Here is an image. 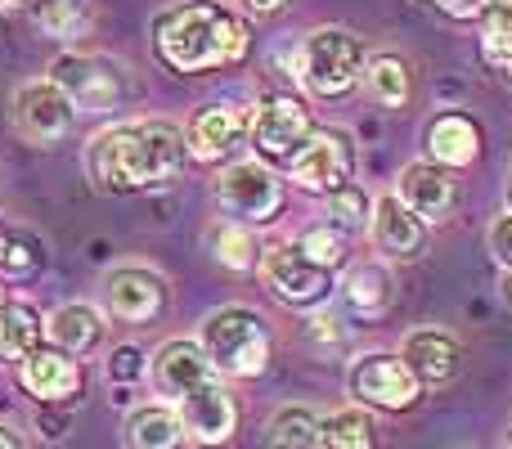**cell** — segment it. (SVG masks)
I'll return each mask as SVG.
<instances>
[{"mask_svg":"<svg viewBox=\"0 0 512 449\" xmlns=\"http://www.w3.org/2000/svg\"><path fill=\"white\" fill-rule=\"evenodd\" d=\"M9 117H14V131L23 135L27 144H54L72 131L77 104L45 77V81H27V86L14 90V99H9Z\"/></svg>","mask_w":512,"mask_h":449,"instance_id":"cell-10","label":"cell"},{"mask_svg":"<svg viewBox=\"0 0 512 449\" xmlns=\"http://www.w3.org/2000/svg\"><path fill=\"white\" fill-rule=\"evenodd\" d=\"M212 378H221L216 364L207 360V351L198 342H189V337H176V342L158 346V355H153V382H158V391L171 400V405L185 400L189 391H198Z\"/></svg>","mask_w":512,"mask_h":449,"instance_id":"cell-14","label":"cell"},{"mask_svg":"<svg viewBox=\"0 0 512 449\" xmlns=\"http://www.w3.org/2000/svg\"><path fill=\"white\" fill-rule=\"evenodd\" d=\"M508 212H512V176H508Z\"/></svg>","mask_w":512,"mask_h":449,"instance_id":"cell-42","label":"cell"},{"mask_svg":"<svg viewBox=\"0 0 512 449\" xmlns=\"http://www.w3.org/2000/svg\"><path fill=\"white\" fill-rule=\"evenodd\" d=\"M248 135V117L230 104H207L194 113L185 131V149L194 162H225Z\"/></svg>","mask_w":512,"mask_h":449,"instance_id":"cell-16","label":"cell"},{"mask_svg":"<svg viewBox=\"0 0 512 449\" xmlns=\"http://www.w3.org/2000/svg\"><path fill=\"white\" fill-rule=\"evenodd\" d=\"M189 149L180 126L171 122H126L113 131L95 135L90 144V176L108 194H140V189H162L180 176Z\"/></svg>","mask_w":512,"mask_h":449,"instance_id":"cell-2","label":"cell"},{"mask_svg":"<svg viewBox=\"0 0 512 449\" xmlns=\"http://www.w3.org/2000/svg\"><path fill=\"white\" fill-rule=\"evenodd\" d=\"M396 198L423 225L427 221H445V216L454 212V203H459V180H454L445 167H436V162H409V167L400 171Z\"/></svg>","mask_w":512,"mask_h":449,"instance_id":"cell-15","label":"cell"},{"mask_svg":"<svg viewBox=\"0 0 512 449\" xmlns=\"http://www.w3.org/2000/svg\"><path fill=\"white\" fill-rule=\"evenodd\" d=\"M328 216H333L328 225H337L342 234H360V229H369V221H373V203L360 185H342L328 194Z\"/></svg>","mask_w":512,"mask_h":449,"instance_id":"cell-30","label":"cell"},{"mask_svg":"<svg viewBox=\"0 0 512 449\" xmlns=\"http://www.w3.org/2000/svg\"><path fill=\"white\" fill-rule=\"evenodd\" d=\"M319 445L324 449H373L378 432H373V418L364 409H337L319 423Z\"/></svg>","mask_w":512,"mask_h":449,"instance_id":"cell-27","label":"cell"},{"mask_svg":"<svg viewBox=\"0 0 512 449\" xmlns=\"http://www.w3.org/2000/svg\"><path fill=\"white\" fill-rule=\"evenodd\" d=\"M45 346V319L32 301L9 297L0 301V360H23Z\"/></svg>","mask_w":512,"mask_h":449,"instance_id":"cell-23","label":"cell"},{"mask_svg":"<svg viewBox=\"0 0 512 449\" xmlns=\"http://www.w3.org/2000/svg\"><path fill=\"white\" fill-rule=\"evenodd\" d=\"M45 333H50V342L59 346V351H68L72 360H77V355L99 346V337H104V315H99L95 306H86V301H68V306H59L45 319Z\"/></svg>","mask_w":512,"mask_h":449,"instance_id":"cell-21","label":"cell"},{"mask_svg":"<svg viewBox=\"0 0 512 449\" xmlns=\"http://www.w3.org/2000/svg\"><path fill=\"white\" fill-rule=\"evenodd\" d=\"M400 360L409 364L418 382H450L459 373V342L450 333H436V328H418L405 337Z\"/></svg>","mask_w":512,"mask_h":449,"instance_id":"cell-20","label":"cell"},{"mask_svg":"<svg viewBox=\"0 0 512 449\" xmlns=\"http://www.w3.org/2000/svg\"><path fill=\"white\" fill-rule=\"evenodd\" d=\"M36 18H41V27L50 36L77 41V36L90 27V0H41V5H36Z\"/></svg>","mask_w":512,"mask_h":449,"instance_id":"cell-28","label":"cell"},{"mask_svg":"<svg viewBox=\"0 0 512 449\" xmlns=\"http://www.w3.org/2000/svg\"><path fill=\"white\" fill-rule=\"evenodd\" d=\"M185 423V436H194L198 445H221L234 436V423H239V409H234V396L225 391L221 378L203 382L198 391H189L185 400L171 405Z\"/></svg>","mask_w":512,"mask_h":449,"instance_id":"cell-13","label":"cell"},{"mask_svg":"<svg viewBox=\"0 0 512 449\" xmlns=\"http://www.w3.org/2000/svg\"><path fill=\"white\" fill-rule=\"evenodd\" d=\"M23 5H32V0H0V9H23Z\"/></svg>","mask_w":512,"mask_h":449,"instance_id":"cell-40","label":"cell"},{"mask_svg":"<svg viewBox=\"0 0 512 449\" xmlns=\"http://www.w3.org/2000/svg\"><path fill=\"white\" fill-rule=\"evenodd\" d=\"M50 81L86 113H108L126 95V72L104 54H59Z\"/></svg>","mask_w":512,"mask_h":449,"instance_id":"cell-5","label":"cell"},{"mask_svg":"<svg viewBox=\"0 0 512 449\" xmlns=\"http://www.w3.org/2000/svg\"><path fill=\"white\" fill-rule=\"evenodd\" d=\"M486 18H495V23H512V0H490Z\"/></svg>","mask_w":512,"mask_h":449,"instance_id":"cell-38","label":"cell"},{"mask_svg":"<svg viewBox=\"0 0 512 449\" xmlns=\"http://www.w3.org/2000/svg\"><path fill=\"white\" fill-rule=\"evenodd\" d=\"M104 306L122 324H149L167 306V283H162V274L144 270V265H122L104 283Z\"/></svg>","mask_w":512,"mask_h":449,"instance_id":"cell-12","label":"cell"},{"mask_svg":"<svg viewBox=\"0 0 512 449\" xmlns=\"http://www.w3.org/2000/svg\"><path fill=\"white\" fill-rule=\"evenodd\" d=\"M216 198H221L225 216H234V221H274L283 207V180L274 176L265 162H230V167L221 171V180H216Z\"/></svg>","mask_w":512,"mask_h":449,"instance_id":"cell-6","label":"cell"},{"mask_svg":"<svg viewBox=\"0 0 512 449\" xmlns=\"http://www.w3.org/2000/svg\"><path fill=\"white\" fill-rule=\"evenodd\" d=\"M364 81H369L373 99L387 108H405L409 95H414V72H409V63L391 50L373 54V59L364 63Z\"/></svg>","mask_w":512,"mask_h":449,"instance_id":"cell-25","label":"cell"},{"mask_svg":"<svg viewBox=\"0 0 512 449\" xmlns=\"http://www.w3.org/2000/svg\"><path fill=\"white\" fill-rule=\"evenodd\" d=\"M0 247H5V234H0Z\"/></svg>","mask_w":512,"mask_h":449,"instance_id":"cell-44","label":"cell"},{"mask_svg":"<svg viewBox=\"0 0 512 449\" xmlns=\"http://www.w3.org/2000/svg\"><path fill=\"white\" fill-rule=\"evenodd\" d=\"M427 153L445 171L472 167L481 153V126L468 113H436L432 126H427Z\"/></svg>","mask_w":512,"mask_h":449,"instance_id":"cell-19","label":"cell"},{"mask_svg":"<svg viewBox=\"0 0 512 449\" xmlns=\"http://www.w3.org/2000/svg\"><path fill=\"white\" fill-rule=\"evenodd\" d=\"M481 54H486V63H495V68H512V23L486 18V27H481Z\"/></svg>","mask_w":512,"mask_h":449,"instance_id":"cell-33","label":"cell"},{"mask_svg":"<svg viewBox=\"0 0 512 449\" xmlns=\"http://www.w3.org/2000/svg\"><path fill=\"white\" fill-rule=\"evenodd\" d=\"M351 167H355V149L351 135L333 131V126H315L310 140L301 144V153L288 162L292 180H297L306 194H333V189L351 185Z\"/></svg>","mask_w":512,"mask_h":449,"instance_id":"cell-8","label":"cell"},{"mask_svg":"<svg viewBox=\"0 0 512 449\" xmlns=\"http://www.w3.org/2000/svg\"><path fill=\"white\" fill-rule=\"evenodd\" d=\"M243 9H252V14H279L283 5H288V0H239Z\"/></svg>","mask_w":512,"mask_h":449,"instance_id":"cell-37","label":"cell"},{"mask_svg":"<svg viewBox=\"0 0 512 449\" xmlns=\"http://www.w3.org/2000/svg\"><path fill=\"white\" fill-rule=\"evenodd\" d=\"M414 5H436V0H414Z\"/></svg>","mask_w":512,"mask_h":449,"instance_id":"cell-43","label":"cell"},{"mask_svg":"<svg viewBox=\"0 0 512 449\" xmlns=\"http://www.w3.org/2000/svg\"><path fill=\"white\" fill-rule=\"evenodd\" d=\"M185 423L171 405H140L126 418V449H180Z\"/></svg>","mask_w":512,"mask_h":449,"instance_id":"cell-24","label":"cell"},{"mask_svg":"<svg viewBox=\"0 0 512 449\" xmlns=\"http://www.w3.org/2000/svg\"><path fill=\"white\" fill-rule=\"evenodd\" d=\"M0 449H23V445H18V436L9 432V427H0Z\"/></svg>","mask_w":512,"mask_h":449,"instance_id":"cell-39","label":"cell"},{"mask_svg":"<svg viewBox=\"0 0 512 449\" xmlns=\"http://www.w3.org/2000/svg\"><path fill=\"white\" fill-rule=\"evenodd\" d=\"M342 297L360 319H378V315H387L391 301H396V283H391L387 265L360 261V265H351V274L342 279Z\"/></svg>","mask_w":512,"mask_h":449,"instance_id":"cell-22","label":"cell"},{"mask_svg":"<svg viewBox=\"0 0 512 449\" xmlns=\"http://www.w3.org/2000/svg\"><path fill=\"white\" fill-rule=\"evenodd\" d=\"M351 396L373 409H387V414H405V409L418 405L423 382L409 373V364L400 355L369 351L351 364Z\"/></svg>","mask_w":512,"mask_h":449,"instance_id":"cell-7","label":"cell"},{"mask_svg":"<svg viewBox=\"0 0 512 449\" xmlns=\"http://www.w3.org/2000/svg\"><path fill=\"white\" fill-rule=\"evenodd\" d=\"M140 373H144V351L140 346H117V351L108 355V378L113 382H122L126 387V382H135Z\"/></svg>","mask_w":512,"mask_h":449,"instance_id":"cell-34","label":"cell"},{"mask_svg":"<svg viewBox=\"0 0 512 449\" xmlns=\"http://www.w3.org/2000/svg\"><path fill=\"white\" fill-rule=\"evenodd\" d=\"M450 18H486L490 14V0H436Z\"/></svg>","mask_w":512,"mask_h":449,"instance_id":"cell-36","label":"cell"},{"mask_svg":"<svg viewBox=\"0 0 512 449\" xmlns=\"http://www.w3.org/2000/svg\"><path fill=\"white\" fill-rule=\"evenodd\" d=\"M373 243H378V252L382 256H396V261H409V256H418L423 252V243H427V225L418 221L414 212H409L405 203H400L396 194H387V198H378L373 203Z\"/></svg>","mask_w":512,"mask_h":449,"instance_id":"cell-18","label":"cell"},{"mask_svg":"<svg viewBox=\"0 0 512 449\" xmlns=\"http://www.w3.org/2000/svg\"><path fill=\"white\" fill-rule=\"evenodd\" d=\"M315 122H310V108L297 95H270L261 99L252 117V144L261 153V162H283L288 167L301 153V144L310 140Z\"/></svg>","mask_w":512,"mask_h":449,"instance_id":"cell-9","label":"cell"},{"mask_svg":"<svg viewBox=\"0 0 512 449\" xmlns=\"http://www.w3.org/2000/svg\"><path fill=\"white\" fill-rule=\"evenodd\" d=\"M0 270L9 279H32L41 270V252H36L32 238H18V234H5V247H0Z\"/></svg>","mask_w":512,"mask_h":449,"instance_id":"cell-32","label":"cell"},{"mask_svg":"<svg viewBox=\"0 0 512 449\" xmlns=\"http://www.w3.org/2000/svg\"><path fill=\"white\" fill-rule=\"evenodd\" d=\"M508 72H512V68H508Z\"/></svg>","mask_w":512,"mask_h":449,"instance_id":"cell-45","label":"cell"},{"mask_svg":"<svg viewBox=\"0 0 512 449\" xmlns=\"http://www.w3.org/2000/svg\"><path fill=\"white\" fill-rule=\"evenodd\" d=\"M297 247L306 261H315L319 270H328V274H333L337 265L346 261V252H351V243H346V234L337 225H310L306 234L297 238Z\"/></svg>","mask_w":512,"mask_h":449,"instance_id":"cell-29","label":"cell"},{"mask_svg":"<svg viewBox=\"0 0 512 449\" xmlns=\"http://www.w3.org/2000/svg\"><path fill=\"white\" fill-rule=\"evenodd\" d=\"M319 423H324V418H315V409L283 405L279 414L270 418V427H265V445L270 449H315L319 445Z\"/></svg>","mask_w":512,"mask_h":449,"instance_id":"cell-26","label":"cell"},{"mask_svg":"<svg viewBox=\"0 0 512 449\" xmlns=\"http://www.w3.org/2000/svg\"><path fill=\"white\" fill-rule=\"evenodd\" d=\"M490 252H495V261L512 274V212L499 216L495 229H490Z\"/></svg>","mask_w":512,"mask_h":449,"instance_id":"cell-35","label":"cell"},{"mask_svg":"<svg viewBox=\"0 0 512 449\" xmlns=\"http://www.w3.org/2000/svg\"><path fill=\"white\" fill-rule=\"evenodd\" d=\"M212 243H216V261L230 265V270H252V265H256V238L239 221L216 229Z\"/></svg>","mask_w":512,"mask_h":449,"instance_id":"cell-31","label":"cell"},{"mask_svg":"<svg viewBox=\"0 0 512 449\" xmlns=\"http://www.w3.org/2000/svg\"><path fill=\"white\" fill-rule=\"evenodd\" d=\"M252 32L221 0H180L153 18V50L171 72H216L248 59Z\"/></svg>","mask_w":512,"mask_h":449,"instance_id":"cell-1","label":"cell"},{"mask_svg":"<svg viewBox=\"0 0 512 449\" xmlns=\"http://www.w3.org/2000/svg\"><path fill=\"white\" fill-rule=\"evenodd\" d=\"M261 279H265V288L279 301H288V306H319V301L328 297V288H333V274L319 270L315 261L301 256V247H288V243L265 247Z\"/></svg>","mask_w":512,"mask_h":449,"instance_id":"cell-11","label":"cell"},{"mask_svg":"<svg viewBox=\"0 0 512 449\" xmlns=\"http://www.w3.org/2000/svg\"><path fill=\"white\" fill-rule=\"evenodd\" d=\"M364 45L346 27H319L297 45V77L310 95L342 99L360 86L364 77Z\"/></svg>","mask_w":512,"mask_h":449,"instance_id":"cell-4","label":"cell"},{"mask_svg":"<svg viewBox=\"0 0 512 449\" xmlns=\"http://www.w3.org/2000/svg\"><path fill=\"white\" fill-rule=\"evenodd\" d=\"M18 378H23L27 396H36L41 405H63L81 391V364L59 346H36L32 355H23Z\"/></svg>","mask_w":512,"mask_h":449,"instance_id":"cell-17","label":"cell"},{"mask_svg":"<svg viewBox=\"0 0 512 449\" xmlns=\"http://www.w3.org/2000/svg\"><path fill=\"white\" fill-rule=\"evenodd\" d=\"M198 346L207 351V360L216 364V373L230 378H256L270 364V328L265 319L248 306H221L203 319Z\"/></svg>","mask_w":512,"mask_h":449,"instance_id":"cell-3","label":"cell"},{"mask_svg":"<svg viewBox=\"0 0 512 449\" xmlns=\"http://www.w3.org/2000/svg\"><path fill=\"white\" fill-rule=\"evenodd\" d=\"M504 292H508V301H512V274H508V283H504Z\"/></svg>","mask_w":512,"mask_h":449,"instance_id":"cell-41","label":"cell"}]
</instances>
